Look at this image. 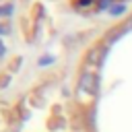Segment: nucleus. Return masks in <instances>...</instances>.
Segmentation results:
<instances>
[{"mask_svg":"<svg viewBox=\"0 0 132 132\" xmlns=\"http://www.w3.org/2000/svg\"><path fill=\"white\" fill-rule=\"evenodd\" d=\"M105 58V50H93L89 54V62H95V64H101Z\"/></svg>","mask_w":132,"mask_h":132,"instance_id":"nucleus-2","label":"nucleus"},{"mask_svg":"<svg viewBox=\"0 0 132 132\" xmlns=\"http://www.w3.org/2000/svg\"><path fill=\"white\" fill-rule=\"evenodd\" d=\"M109 12H111V14H122V12H124V6H122V4L111 6V8H109Z\"/></svg>","mask_w":132,"mask_h":132,"instance_id":"nucleus-3","label":"nucleus"},{"mask_svg":"<svg viewBox=\"0 0 132 132\" xmlns=\"http://www.w3.org/2000/svg\"><path fill=\"white\" fill-rule=\"evenodd\" d=\"M10 10H12V6H10V4H6V6H0V14H8Z\"/></svg>","mask_w":132,"mask_h":132,"instance_id":"nucleus-4","label":"nucleus"},{"mask_svg":"<svg viewBox=\"0 0 132 132\" xmlns=\"http://www.w3.org/2000/svg\"><path fill=\"white\" fill-rule=\"evenodd\" d=\"M2 56H4V43L0 41V58H2Z\"/></svg>","mask_w":132,"mask_h":132,"instance_id":"nucleus-5","label":"nucleus"},{"mask_svg":"<svg viewBox=\"0 0 132 132\" xmlns=\"http://www.w3.org/2000/svg\"><path fill=\"white\" fill-rule=\"evenodd\" d=\"M97 76L93 74V72H82L80 74V78H78V89L80 91H85V93H89V95H95L97 93Z\"/></svg>","mask_w":132,"mask_h":132,"instance_id":"nucleus-1","label":"nucleus"}]
</instances>
